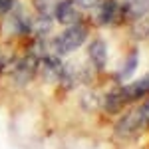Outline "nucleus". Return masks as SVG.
Instances as JSON below:
<instances>
[{"label": "nucleus", "mask_w": 149, "mask_h": 149, "mask_svg": "<svg viewBox=\"0 0 149 149\" xmlns=\"http://www.w3.org/2000/svg\"><path fill=\"white\" fill-rule=\"evenodd\" d=\"M145 123H149V102L133 107L131 111H127L117 123V133L119 135H133Z\"/></svg>", "instance_id": "f257e3e1"}, {"label": "nucleus", "mask_w": 149, "mask_h": 149, "mask_svg": "<svg viewBox=\"0 0 149 149\" xmlns=\"http://www.w3.org/2000/svg\"><path fill=\"white\" fill-rule=\"evenodd\" d=\"M86 38H88V28L84 24H74L56 40V48L60 54H68V52L78 50L86 42Z\"/></svg>", "instance_id": "f03ea898"}, {"label": "nucleus", "mask_w": 149, "mask_h": 149, "mask_svg": "<svg viewBox=\"0 0 149 149\" xmlns=\"http://www.w3.org/2000/svg\"><path fill=\"white\" fill-rule=\"evenodd\" d=\"M56 18L62 24H68V26L80 24V10L74 4V0H64V2L58 4L56 6Z\"/></svg>", "instance_id": "7ed1b4c3"}, {"label": "nucleus", "mask_w": 149, "mask_h": 149, "mask_svg": "<svg viewBox=\"0 0 149 149\" xmlns=\"http://www.w3.org/2000/svg\"><path fill=\"white\" fill-rule=\"evenodd\" d=\"M90 60L97 70H103L107 64V46L102 38H95L90 44Z\"/></svg>", "instance_id": "20e7f679"}, {"label": "nucleus", "mask_w": 149, "mask_h": 149, "mask_svg": "<svg viewBox=\"0 0 149 149\" xmlns=\"http://www.w3.org/2000/svg\"><path fill=\"white\" fill-rule=\"evenodd\" d=\"M121 12H125V16L131 20H139L149 14V0H125Z\"/></svg>", "instance_id": "39448f33"}, {"label": "nucleus", "mask_w": 149, "mask_h": 149, "mask_svg": "<svg viewBox=\"0 0 149 149\" xmlns=\"http://www.w3.org/2000/svg\"><path fill=\"white\" fill-rule=\"evenodd\" d=\"M137 60H139V52L133 48V50L125 56V60H123V66H121L119 72H117V78H119V80H127V78H131L133 72H135V68H137Z\"/></svg>", "instance_id": "423d86ee"}, {"label": "nucleus", "mask_w": 149, "mask_h": 149, "mask_svg": "<svg viewBox=\"0 0 149 149\" xmlns=\"http://www.w3.org/2000/svg\"><path fill=\"white\" fill-rule=\"evenodd\" d=\"M119 14V6L115 0H102L100 4V24H109Z\"/></svg>", "instance_id": "0eeeda50"}, {"label": "nucleus", "mask_w": 149, "mask_h": 149, "mask_svg": "<svg viewBox=\"0 0 149 149\" xmlns=\"http://www.w3.org/2000/svg\"><path fill=\"white\" fill-rule=\"evenodd\" d=\"M81 6H86V8H95V6H100L102 4V0H78Z\"/></svg>", "instance_id": "6e6552de"}, {"label": "nucleus", "mask_w": 149, "mask_h": 149, "mask_svg": "<svg viewBox=\"0 0 149 149\" xmlns=\"http://www.w3.org/2000/svg\"><path fill=\"white\" fill-rule=\"evenodd\" d=\"M46 2H48V0H46Z\"/></svg>", "instance_id": "1a4fd4ad"}]
</instances>
